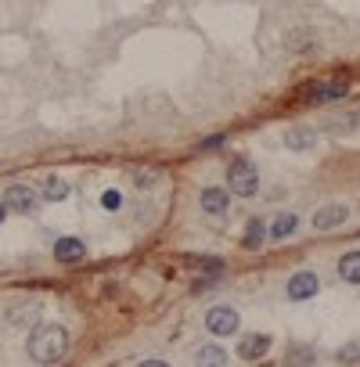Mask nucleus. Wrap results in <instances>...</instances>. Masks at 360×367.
<instances>
[{
	"instance_id": "obj_1",
	"label": "nucleus",
	"mask_w": 360,
	"mask_h": 367,
	"mask_svg": "<svg viewBox=\"0 0 360 367\" xmlns=\"http://www.w3.org/2000/svg\"><path fill=\"white\" fill-rule=\"evenodd\" d=\"M26 353H29V360H36V363H62L65 353H69V332H65L62 324H40V328L29 335Z\"/></svg>"
},
{
	"instance_id": "obj_2",
	"label": "nucleus",
	"mask_w": 360,
	"mask_h": 367,
	"mask_svg": "<svg viewBox=\"0 0 360 367\" xmlns=\"http://www.w3.org/2000/svg\"><path fill=\"white\" fill-rule=\"evenodd\" d=\"M227 184H231V195H238V198H253V195L260 191V173H256L253 159L238 155V159L227 166Z\"/></svg>"
},
{
	"instance_id": "obj_3",
	"label": "nucleus",
	"mask_w": 360,
	"mask_h": 367,
	"mask_svg": "<svg viewBox=\"0 0 360 367\" xmlns=\"http://www.w3.org/2000/svg\"><path fill=\"white\" fill-rule=\"evenodd\" d=\"M346 94H349V87L342 80H317V83H307L299 90V97L310 104H332V101H342Z\"/></svg>"
},
{
	"instance_id": "obj_4",
	"label": "nucleus",
	"mask_w": 360,
	"mask_h": 367,
	"mask_svg": "<svg viewBox=\"0 0 360 367\" xmlns=\"http://www.w3.org/2000/svg\"><path fill=\"white\" fill-rule=\"evenodd\" d=\"M238 313L231 310V306H213L209 313H206V328L216 335V339H227V335H234L238 332Z\"/></svg>"
},
{
	"instance_id": "obj_5",
	"label": "nucleus",
	"mask_w": 360,
	"mask_h": 367,
	"mask_svg": "<svg viewBox=\"0 0 360 367\" xmlns=\"http://www.w3.org/2000/svg\"><path fill=\"white\" fill-rule=\"evenodd\" d=\"M317 292H321V278H317L314 270H299V274L288 278V299H292V302H307V299H314Z\"/></svg>"
},
{
	"instance_id": "obj_6",
	"label": "nucleus",
	"mask_w": 360,
	"mask_h": 367,
	"mask_svg": "<svg viewBox=\"0 0 360 367\" xmlns=\"http://www.w3.org/2000/svg\"><path fill=\"white\" fill-rule=\"evenodd\" d=\"M346 220H349V205H339V202L321 205L317 213H314V227H317V231H335V227H342Z\"/></svg>"
},
{
	"instance_id": "obj_7",
	"label": "nucleus",
	"mask_w": 360,
	"mask_h": 367,
	"mask_svg": "<svg viewBox=\"0 0 360 367\" xmlns=\"http://www.w3.org/2000/svg\"><path fill=\"white\" fill-rule=\"evenodd\" d=\"M317 47H321V40H317L314 29H292V33H285V50H292V55H314Z\"/></svg>"
},
{
	"instance_id": "obj_8",
	"label": "nucleus",
	"mask_w": 360,
	"mask_h": 367,
	"mask_svg": "<svg viewBox=\"0 0 360 367\" xmlns=\"http://www.w3.org/2000/svg\"><path fill=\"white\" fill-rule=\"evenodd\" d=\"M4 205L11 209V213H33V209H36V195L26 187V184H11L8 191H4Z\"/></svg>"
},
{
	"instance_id": "obj_9",
	"label": "nucleus",
	"mask_w": 360,
	"mask_h": 367,
	"mask_svg": "<svg viewBox=\"0 0 360 367\" xmlns=\"http://www.w3.org/2000/svg\"><path fill=\"white\" fill-rule=\"evenodd\" d=\"M54 259H58V263H80V259H87V241L62 238V241L54 245Z\"/></svg>"
},
{
	"instance_id": "obj_10",
	"label": "nucleus",
	"mask_w": 360,
	"mask_h": 367,
	"mask_svg": "<svg viewBox=\"0 0 360 367\" xmlns=\"http://www.w3.org/2000/svg\"><path fill=\"white\" fill-rule=\"evenodd\" d=\"M198 202H202V213H209V217H223L227 205H231V198H227L223 187H206Z\"/></svg>"
},
{
	"instance_id": "obj_11",
	"label": "nucleus",
	"mask_w": 360,
	"mask_h": 367,
	"mask_svg": "<svg viewBox=\"0 0 360 367\" xmlns=\"http://www.w3.org/2000/svg\"><path fill=\"white\" fill-rule=\"evenodd\" d=\"M267 349H270V335H245L242 346H238V356L242 360H260V356H267Z\"/></svg>"
},
{
	"instance_id": "obj_12",
	"label": "nucleus",
	"mask_w": 360,
	"mask_h": 367,
	"mask_svg": "<svg viewBox=\"0 0 360 367\" xmlns=\"http://www.w3.org/2000/svg\"><path fill=\"white\" fill-rule=\"evenodd\" d=\"M285 144H288L292 151H310V148L317 144V130H310V126H292V130L285 133Z\"/></svg>"
},
{
	"instance_id": "obj_13",
	"label": "nucleus",
	"mask_w": 360,
	"mask_h": 367,
	"mask_svg": "<svg viewBox=\"0 0 360 367\" xmlns=\"http://www.w3.org/2000/svg\"><path fill=\"white\" fill-rule=\"evenodd\" d=\"M263 241H267V227H263V220H249V224H245V234H242V248L256 252V248H263Z\"/></svg>"
},
{
	"instance_id": "obj_14",
	"label": "nucleus",
	"mask_w": 360,
	"mask_h": 367,
	"mask_svg": "<svg viewBox=\"0 0 360 367\" xmlns=\"http://www.w3.org/2000/svg\"><path fill=\"white\" fill-rule=\"evenodd\" d=\"M339 278L349 285H360V252H346L339 259Z\"/></svg>"
},
{
	"instance_id": "obj_15",
	"label": "nucleus",
	"mask_w": 360,
	"mask_h": 367,
	"mask_svg": "<svg viewBox=\"0 0 360 367\" xmlns=\"http://www.w3.org/2000/svg\"><path fill=\"white\" fill-rule=\"evenodd\" d=\"M40 198H43V202H65V198H69V184H65L62 177H51V180H43Z\"/></svg>"
},
{
	"instance_id": "obj_16",
	"label": "nucleus",
	"mask_w": 360,
	"mask_h": 367,
	"mask_svg": "<svg viewBox=\"0 0 360 367\" xmlns=\"http://www.w3.org/2000/svg\"><path fill=\"white\" fill-rule=\"evenodd\" d=\"M295 227H299V217H295V213H277V217H274V224H270V238H277V241H281V238H288Z\"/></svg>"
},
{
	"instance_id": "obj_17",
	"label": "nucleus",
	"mask_w": 360,
	"mask_h": 367,
	"mask_svg": "<svg viewBox=\"0 0 360 367\" xmlns=\"http://www.w3.org/2000/svg\"><path fill=\"white\" fill-rule=\"evenodd\" d=\"M36 317H40V302H22V306H15V310L8 313V321L18 324V328H22V324H33Z\"/></svg>"
},
{
	"instance_id": "obj_18",
	"label": "nucleus",
	"mask_w": 360,
	"mask_h": 367,
	"mask_svg": "<svg viewBox=\"0 0 360 367\" xmlns=\"http://www.w3.org/2000/svg\"><path fill=\"white\" fill-rule=\"evenodd\" d=\"M195 360H198V363H209V367H220V363H227V353H223L220 346H202V349L195 353Z\"/></svg>"
},
{
	"instance_id": "obj_19",
	"label": "nucleus",
	"mask_w": 360,
	"mask_h": 367,
	"mask_svg": "<svg viewBox=\"0 0 360 367\" xmlns=\"http://www.w3.org/2000/svg\"><path fill=\"white\" fill-rule=\"evenodd\" d=\"M288 360H292V363H314V353L303 349V346H292V349H288Z\"/></svg>"
},
{
	"instance_id": "obj_20",
	"label": "nucleus",
	"mask_w": 360,
	"mask_h": 367,
	"mask_svg": "<svg viewBox=\"0 0 360 367\" xmlns=\"http://www.w3.org/2000/svg\"><path fill=\"white\" fill-rule=\"evenodd\" d=\"M339 363H360V342H353V346L339 349Z\"/></svg>"
},
{
	"instance_id": "obj_21",
	"label": "nucleus",
	"mask_w": 360,
	"mask_h": 367,
	"mask_svg": "<svg viewBox=\"0 0 360 367\" xmlns=\"http://www.w3.org/2000/svg\"><path fill=\"white\" fill-rule=\"evenodd\" d=\"M101 205H105V209H119V205H123V195H119V191H112V187H108V191L101 195Z\"/></svg>"
},
{
	"instance_id": "obj_22",
	"label": "nucleus",
	"mask_w": 360,
	"mask_h": 367,
	"mask_svg": "<svg viewBox=\"0 0 360 367\" xmlns=\"http://www.w3.org/2000/svg\"><path fill=\"white\" fill-rule=\"evenodd\" d=\"M198 267H202L206 274H220V270H223V263H220L216 256H206V259H198Z\"/></svg>"
},
{
	"instance_id": "obj_23",
	"label": "nucleus",
	"mask_w": 360,
	"mask_h": 367,
	"mask_svg": "<svg viewBox=\"0 0 360 367\" xmlns=\"http://www.w3.org/2000/svg\"><path fill=\"white\" fill-rule=\"evenodd\" d=\"M152 180H155V170H148V173L141 170V173H137V187H155Z\"/></svg>"
},
{
	"instance_id": "obj_24",
	"label": "nucleus",
	"mask_w": 360,
	"mask_h": 367,
	"mask_svg": "<svg viewBox=\"0 0 360 367\" xmlns=\"http://www.w3.org/2000/svg\"><path fill=\"white\" fill-rule=\"evenodd\" d=\"M220 144H223V137H220V133H216V137H206V141H202V148H220Z\"/></svg>"
},
{
	"instance_id": "obj_25",
	"label": "nucleus",
	"mask_w": 360,
	"mask_h": 367,
	"mask_svg": "<svg viewBox=\"0 0 360 367\" xmlns=\"http://www.w3.org/2000/svg\"><path fill=\"white\" fill-rule=\"evenodd\" d=\"M4 217H8V205H4V202H0V224H4Z\"/></svg>"
}]
</instances>
